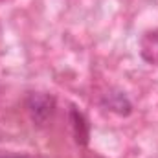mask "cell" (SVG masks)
I'll list each match as a JSON object with an SVG mask.
<instances>
[{"mask_svg":"<svg viewBox=\"0 0 158 158\" xmlns=\"http://www.w3.org/2000/svg\"><path fill=\"white\" fill-rule=\"evenodd\" d=\"M26 107H28V112H30V118L35 125H46L50 119L53 118V112H55V98L52 94H46V92H31L28 96V101H26Z\"/></svg>","mask_w":158,"mask_h":158,"instance_id":"1","label":"cell"},{"mask_svg":"<svg viewBox=\"0 0 158 158\" xmlns=\"http://www.w3.org/2000/svg\"><path fill=\"white\" fill-rule=\"evenodd\" d=\"M140 55L145 63L158 66V28L149 30L140 39Z\"/></svg>","mask_w":158,"mask_h":158,"instance_id":"2","label":"cell"},{"mask_svg":"<svg viewBox=\"0 0 158 158\" xmlns=\"http://www.w3.org/2000/svg\"><path fill=\"white\" fill-rule=\"evenodd\" d=\"M103 105H105L109 110H112V112L119 114V116H127V114H131V109H132L131 101L127 99V96H125L123 92H109V94H105V98H103Z\"/></svg>","mask_w":158,"mask_h":158,"instance_id":"3","label":"cell"},{"mask_svg":"<svg viewBox=\"0 0 158 158\" xmlns=\"http://www.w3.org/2000/svg\"><path fill=\"white\" fill-rule=\"evenodd\" d=\"M86 121L83 118V114L77 112V110H72V125H74V132H76V140L81 142V143H86V136L81 132V127H86L85 125Z\"/></svg>","mask_w":158,"mask_h":158,"instance_id":"4","label":"cell"},{"mask_svg":"<svg viewBox=\"0 0 158 158\" xmlns=\"http://www.w3.org/2000/svg\"><path fill=\"white\" fill-rule=\"evenodd\" d=\"M0 158H26V156H20V155H0Z\"/></svg>","mask_w":158,"mask_h":158,"instance_id":"5","label":"cell"}]
</instances>
